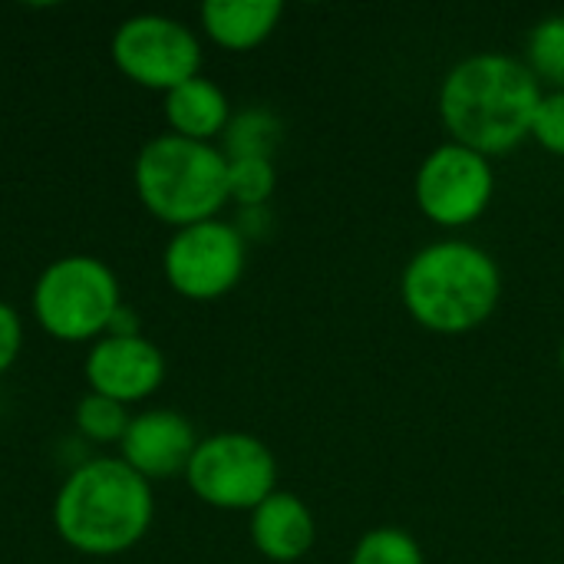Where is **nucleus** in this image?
<instances>
[{
	"mask_svg": "<svg viewBox=\"0 0 564 564\" xmlns=\"http://www.w3.org/2000/svg\"><path fill=\"white\" fill-rule=\"evenodd\" d=\"M542 96V83L522 59L476 53L446 73L440 86V116L453 142L489 159L512 152L532 135Z\"/></svg>",
	"mask_w": 564,
	"mask_h": 564,
	"instance_id": "f257e3e1",
	"label": "nucleus"
},
{
	"mask_svg": "<svg viewBox=\"0 0 564 564\" xmlns=\"http://www.w3.org/2000/svg\"><path fill=\"white\" fill-rule=\"evenodd\" d=\"M155 519L152 482L119 456H99L76 466L53 502L56 535L79 555H122L135 549Z\"/></svg>",
	"mask_w": 564,
	"mask_h": 564,
	"instance_id": "f03ea898",
	"label": "nucleus"
},
{
	"mask_svg": "<svg viewBox=\"0 0 564 564\" xmlns=\"http://www.w3.org/2000/svg\"><path fill=\"white\" fill-rule=\"evenodd\" d=\"M400 294L420 327L433 334H469L496 314L502 274L482 248L436 241L410 258Z\"/></svg>",
	"mask_w": 564,
	"mask_h": 564,
	"instance_id": "7ed1b4c3",
	"label": "nucleus"
},
{
	"mask_svg": "<svg viewBox=\"0 0 564 564\" xmlns=\"http://www.w3.org/2000/svg\"><path fill=\"white\" fill-rule=\"evenodd\" d=\"M132 182L142 208L175 231L212 221L228 205L225 152L175 132L155 135L139 149Z\"/></svg>",
	"mask_w": 564,
	"mask_h": 564,
	"instance_id": "20e7f679",
	"label": "nucleus"
},
{
	"mask_svg": "<svg viewBox=\"0 0 564 564\" xmlns=\"http://www.w3.org/2000/svg\"><path fill=\"white\" fill-rule=\"evenodd\" d=\"M33 317L36 324L66 344L106 337L116 311L122 307V291L116 271L96 254H66L50 261L33 284Z\"/></svg>",
	"mask_w": 564,
	"mask_h": 564,
	"instance_id": "39448f33",
	"label": "nucleus"
},
{
	"mask_svg": "<svg viewBox=\"0 0 564 564\" xmlns=\"http://www.w3.org/2000/svg\"><path fill=\"white\" fill-rule=\"evenodd\" d=\"M185 482L212 509L254 512L271 492H278V463L251 433H215L198 440Z\"/></svg>",
	"mask_w": 564,
	"mask_h": 564,
	"instance_id": "423d86ee",
	"label": "nucleus"
},
{
	"mask_svg": "<svg viewBox=\"0 0 564 564\" xmlns=\"http://www.w3.org/2000/svg\"><path fill=\"white\" fill-rule=\"evenodd\" d=\"M112 63L129 83L172 93L175 86L202 76V43L192 26L175 17L135 13L112 33Z\"/></svg>",
	"mask_w": 564,
	"mask_h": 564,
	"instance_id": "0eeeda50",
	"label": "nucleus"
},
{
	"mask_svg": "<svg viewBox=\"0 0 564 564\" xmlns=\"http://www.w3.org/2000/svg\"><path fill=\"white\" fill-rule=\"evenodd\" d=\"M245 235L221 218L178 228L162 254L165 281L188 301H218L245 274Z\"/></svg>",
	"mask_w": 564,
	"mask_h": 564,
	"instance_id": "6e6552de",
	"label": "nucleus"
},
{
	"mask_svg": "<svg viewBox=\"0 0 564 564\" xmlns=\"http://www.w3.org/2000/svg\"><path fill=\"white\" fill-rule=\"evenodd\" d=\"M492 162L459 142L433 149L416 172V205L440 228H466L489 212Z\"/></svg>",
	"mask_w": 564,
	"mask_h": 564,
	"instance_id": "1a4fd4ad",
	"label": "nucleus"
},
{
	"mask_svg": "<svg viewBox=\"0 0 564 564\" xmlns=\"http://www.w3.org/2000/svg\"><path fill=\"white\" fill-rule=\"evenodd\" d=\"M83 370H86L89 393H99V397H109V400L129 406V403H142L145 397H152L162 387L165 357L142 334H135V337L106 334V337L93 340Z\"/></svg>",
	"mask_w": 564,
	"mask_h": 564,
	"instance_id": "9d476101",
	"label": "nucleus"
},
{
	"mask_svg": "<svg viewBox=\"0 0 564 564\" xmlns=\"http://www.w3.org/2000/svg\"><path fill=\"white\" fill-rule=\"evenodd\" d=\"M195 446L198 436L182 413L145 410L129 420V430L119 443V459L132 466L145 482H165L185 476Z\"/></svg>",
	"mask_w": 564,
	"mask_h": 564,
	"instance_id": "9b49d317",
	"label": "nucleus"
},
{
	"mask_svg": "<svg viewBox=\"0 0 564 564\" xmlns=\"http://www.w3.org/2000/svg\"><path fill=\"white\" fill-rule=\"evenodd\" d=\"M317 539V525L311 509L294 492H271L251 512V542L254 549L274 564L301 562Z\"/></svg>",
	"mask_w": 564,
	"mask_h": 564,
	"instance_id": "f8f14e48",
	"label": "nucleus"
},
{
	"mask_svg": "<svg viewBox=\"0 0 564 564\" xmlns=\"http://www.w3.org/2000/svg\"><path fill=\"white\" fill-rule=\"evenodd\" d=\"M165 119L175 135L212 142L215 135H225L231 122V102L218 83H212L208 76H195L165 93Z\"/></svg>",
	"mask_w": 564,
	"mask_h": 564,
	"instance_id": "ddd939ff",
	"label": "nucleus"
},
{
	"mask_svg": "<svg viewBox=\"0 0 564 564\" xmlns=\"http://www.w3.org/2000/svg\"><path fill=\"white\" fill-rule=\"evenodd\" d=\"M284 7L278 0H208L202 3L205 33L225 50H254L281 23Z\"/></svg>",
	"mask_w": 564,
	"mask_h": 564,
	"instance_id": "4468645a",
	"label": "nucleus"
},
{
	"mask_svg": "<svg viewBox=\"0 0 564 564\" xmlns=\"http://www.w3.org/2000/svg\"><path fill=\"white\" fill-rule=\"evenodd\" d=\"M281 142V119L268 109L235 112L225 129V159H271Z\"/></svg>",
	"mask_w": 564,
	"mask_h": 564,
	"instance_id": "2eb2a0df",
	"label": "nucleus"
},
{
	"mask_svg": "<svg viewBox=\"0 0 564 564\" xmlns=\"http://www.w3.org/2000/svg\"><path fill=\"white\" fill-rule=\"evenodd\" d=\"M525 66L539 83L555 86V93H564V13L545 17L532 26L525 43Z\"/></svg>",
	"mask_w": 564,
	"mask_h": 564,
	"instance_id": "dca6fc26",
	"label": "nucleus"
},
{
	"mask_svg": "<svg viewBox=\"0 0 564 564\" xmlns=\"http://www.w3.org/2000/svg\"><path fill=\"white\" fill-rule=\"evenodd\" d=\"M278 172L271 159H228V202L245 208H264L274 195Z\"/></svg>",
	"mask_w": 564,
	"mask_h": 564,
	"instance_id": "f3484780",
	"label": "nucleus"
},
{
	"mask_svg": "<svg viewBox=\"0 0 564 564\" xmlns=\"http://www.w3.org/2000/svg\"><path fill=\"white\" fill-rule=\"evenodd\" d=\"M76 430L93 440V443H122L126 430H129V406L109 400V397H99V393H86L79 403H76Z\"/></svg>",
	"mask_w": 564,
	"mask_h": 564,
	"instance_id": "a211bd4d",
	"label": "nucleus"
},
{
	"mask_svg": "<svg viewBox=\"0 0 564 564\" xmlns=\"http://www.w3.org/2000/svg\"><path fill=\"white\" fill-rule=\"evenodd\" d=\"M350 564H426L423 552L416 545L413 535H406L403 529H373L367 532L354 555Z\"/></svg>",
	"mask_w": 564,
	"mask_h": 564,
	"instance_id": "6ab92c4d",
	"label": "nucleus"
},
{
	"mask_svg": "<svg viewBox=\"0 0 564 564\" xmlns=\"http://www.w3.org/2000/svg\"><path fill=\"white\" fill-rule=\"evenodd\" d=\"M532 139L545 152L564 159V93H545L542 96L535 122H532Z\"/></svg>",
	"mask_w": 564,
	"mask_h": 564,
	"instance_id": "aec40b11",
	"label": "nucleus"
},
{
	"mask_svg": "<svg viewBox=\"0 0 564 564\" xmlns=\"http://www.w3.org/2000/svg\"><path fill=\"white\" fill-rule=\"evenodd\" d=\"M20 350H23V321L7 301H0V377L17 364Z\"/></svg>",
	"mask_w": 564,
	"mask_h": 564,
	"instance_id": "412c9836",
	"label": "nucleus"
},
{
	"mask_svg": "<svg viewBox=\"0 0 564 564\" xmlns=\"http://www.w3.org/2000/svg\"><path fill=\"white\" fill-rule=\"evenodd\" d=\"M106 334H116V337H135V334H142L139 330V317H135V311L132 307H119L116 311V317H112V324H109V330Z\"/></svg>",
	"mask_w": 564,
	"mask_h": 564,
	"instance_id": "4be33fe9",
	"label": "nucleus"
},
{
	"mask_svg": "<svg viewBox=\"0 0 564 564\" xmlns=\"http://www.w3.org/2000/svg\"><path fill=\"white\" fill-rule=\"evenodd\" d=\"M558 360H562V373H564V340H562V354H558Z\"/></svg>",
	"mask_w": 564,
	"mask_h": 564,
	"instance_id": "5701e85b",
	"label": "nucleus"
}]
</instances>
